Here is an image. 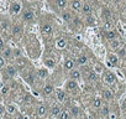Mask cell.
I'll list each match as a JSON object with an SVG mask.
<instances>
[{
    "label": "cell",
    "instance_id": "13",
    "mask_svg": "<svg viewBox=\"0 0 126 119\" xmlns=\"http://www.w3.org/2000/svg\"><path fill=\"white\" fill-rule=\"evenodd\" d=\"M36 75H37V77H38L40 79H45V78L48 77L49 73H48V70H47V68H40V70H37Z\"/></svg>",
    "mask_w": 126,
    "mask_h": 119
},
{
    "label": "cell",
    "instance_id": "28",
    "mask_svg": "<svg viewBox=\"0 0 126 119\" xmlns=\"http://www.w3.org/2000/svg\"><path fill=\"white\" fill-rule=\"evenodd\" d=\"M61 107L59 105H57V104H54V105H52V108H51V114L52 115H54V117H57L59 113H61Z\"/></svg>",
    "mask_w": 126,
    "mask_h": 119
},
{
    "label": "cell",
    "instance_id": "26",
    "mask_svg": "<svg viewBox=\"0 0 126 119\" xmlns=\"http://www.w3.org/2000/svg\"><path fill=\"white\" fill-rule=\"evenodd\" d=\"M101 18L104 19V21L105 20H111V13H110V10L109 9H104L101 11Z\"/></svg>",
    "mask_w": 126,
    "mask_h": 119
},
{
    "label": "cell",
    "instance_id": "25",
    "mask_svg": "<svg viewBox=\"0 0 126 119\" xmlns=\"http://www.w3.org/2000/svg\"><path fill=\"white\" fill-rule=\"evenodd\" d=\"M103 29L105 31H109V30H112L114 29V24H112V20H105L104 24H103Z\"/></svg>",
    "mask_w": 126,
    "mask_h": 119
},
{
    "label": "cell",
    "instance_id": "47",
    "mask_svg": "<svg viewBox=\"0 0 126 119\" xmlns=\"http://www.w3.org/2000/svg\"><path fill=\"white\" fill-rule=\"evenodd\" d=\"M124 10H125V11H126V5H125V8H124Z\"/></svg>",
    "mask_w": 126,
    "mask_h": 119
},
{
    "label": "cell",
    "instance_id": "12",
    "mask_svg": "<svg viewBox=\"0 0 126 119\" xmlns=\"http://www.w3.org/2000/svg\"><path fill=\"white\" fill-rule=\"evenodd\" d=\"M82 1L80 0H72L71 1V8H72V10H74V11H80V9H82Z\"/></svg>",
    "mask_w": 126,
    "mask_h": 119
},
{
    "label": "cell",
    "instance_id": "3",
    "mask_svg": "<svg viewBox=\"0 0 126 119\" xmlns=\"http://www.w3.org/2000/svg\"><path fill=\"white\" fill-rule=\"evenodd\" d=\"M109 46H110V48H111V50L117 51L119 48H121V47H122V41H121V39H120V37H115V39H112V40H110V41H109Z\"/></svg>",
    "mask_w": 126,
    "mask_h": 119
},
{
    "label": "cell",
    "instance_id": "39",
    "mask_svg": "<svg viewBox=\"0 0 126 119\" xmlns=\"http://www.w3.org/2000/svg\"><path fill=\"white\" fill-rule=\"evenodd\" d=\"M71 113H72L74 117H77V115L79 114V109H78L77 107H73V108H71Z\"/></svg>",
    "mask_w": 126,
    "mask_h": 119
},
{
    "label": "cell",
    "instance_id": "31",
    "mask_svg": "<svg viewBox=\"0 0 126 119\" xmlns=\"http://www.w3.org/2000/svg\"><path fill=\"white\" fill-rule=\"evenodd\" d=\"M21 31H22V27H21L20 25H14V26L11 27L13 35H19V34H21Z\"/></svg>",
    "mask_w": 126,
    "mask_h": 119
},
{
    "label": "cell",
    "instance_id": "8",
    "mask_svg": "<svg viewBox=\"0 0 126 119\" xmlns=\"http://www.w3.org/2000/svg\"><path fill=\"white\" fill-rule=\"evenodd\" d=\"M62 20L64 22H71L73 20V14L71 10H62Z\"/></svg>",
    "mask_w": 126,
    "mask_h": 119
},
{
    "label": "cell",
    "instance_id": "42",
    "mask_svg": "<svg viewBox=\"0 0 126 119\" xmlns=\"http://www.w3.org/2000/svg\"><path fill=\"white\" fill-rule=\"evenodd\" d=\"M4 47H5V41H4V39L0 37V50H3Z\"/></svg>",
    "mask_w": 126,
    "mask_h": 119
},
{
    "label": "cell",
    "instance_id": "29",
    "mask_svg": "<svg viewBox=\"0 0 126 119\" xmlns=\"http://www.w3.org/2000/svg\"><path fill=\"white\" fill-rule=\"evenodd\" d=\"M57 117H58V119H71V114L67 110H61V113Z\"/></svg>",
    "mask_w": 126,
    "mask_h": 119
},
{
    "label": "cell",
    "instance_id": "16",
    "mask_svg": "<svg viewBox=\"0 0 126 119\" xmlns=\"http://www.w3.org/2000/svg\"><path fill=\"white\" fill-rule=\"evenodd\" d=\"M74 65H76L74 60H72V58H67L66 61H64V70L71 71V70H73V68H74Z\"/></svg>",
    "mask_w": 126,
    "mask_h": 119
},
{
    "label": "cell",
    "instance_id": "2",
    "mask_svg": "<svg viewBox=\"0 0 126 119\" xmlns=\"http://www.w3.org/2000/svg\"><path fill=\"white\" fill-rule=\"evenodd\" d=\"M103 79H104V82H105L106 84H109V86H114V84L117 82V78H116L115 73L111 72V71L105 72L104 76H103Z\"/></svg>",
    "mask_w": 126,
    "mask_h": 119
},
{
    "label": "cell",
    "instance_id": "35",
    "mask_svg": "<svg viewBox=\"0 0 126 119\" xmlns=\"http://www.w3.org/2000/svg\"><path fill=\"white\" fill-rule=\"evenodd\" d=\"M9 91H10V87H9L8 84H4V86L0 87V92H1L3 96H6V94L9 93Z\"/></svg>",
    "mask_w": 126,
    "mask_h": 119
},
{
    "label": "cell",
    "instance_id": "14",
    "mask_svg": "<svg viewBox=\"0 0 126 119\" xmlns=\"http://www.w3.org/2000/svg\"><path fill=\"white\" fill-rule=\"evenodd\" d=\"M15 67H19V68H24L26 65H27V60L24 58V57H17L16 61H15Z\"/></svg>",
    "mask_w": 126,
    "mask_h": 119
},
{
    "label": "cell",
    "instance_id": "48",
    "mask_svg": "<svg viewBox=\"0 0 126 119\" xmlns=\"http://www.w3.org/2000/svg\"><path fill=\"white\" fill-rule=\"evenodd\" d=\"M0 119H1V115H0Z\"/></svg>",
    "mask_w": 126,
    "mask_h": 119
},
{
    "label": "cell",
    "instance_id": "24",
    "mask_svg": "<svg viewBox=\"0 0 126 119\" xmlns=\"http://www.w3.org/2000/svg\"><path fill=\"white\" fill-rule=\"evenodd\" d=\"M56 5L59 10H64L67 8L68 3H67V0H56Z\"/></svg>",
    "mask_w": 126,
    "mask_h": 119
},
{
    "label": "cell",
    "instance_id": "5",
    "mask_svg": "<svg viewBox=\"0 0 126 119\" xmlns=\"http://www.w3.org/2000/svg\"><path fill=\"white\" fill-rule=\"evenodd\" d=\"M108 62H109L110 66L117 67L119 66V56L116 53H109L108 55Z\"/></svg>",
    "mask_w": 126,
    "mask_h": 119
},
{
    "label": "cell",
    "instance_id": "17",
    "mask_svg": "<svg viewBox=\"0 0 126 119\" xmlns=\"http://www.w3.org/2000/svg\"><path fill=\"white\" fill-rule=\"evenodd\" d=\"M1 56L5 58V60H8V58H10V57H13V50L10 48V47H4L3 48V52H1Z\"/></svg>",
    "mask_w": 126,
    "mask_h": 119
},
{
    "label": "cell",
    "instance_id": "37",
    "mask_svg": "<svg viewBox=\"0 0 126 119\" xmlns=\"http://www.w3.org/2000/svg\"><path fill=\"white\" fill-rule=\"evenodd\" d=\"M0 26H1L3 31H8V30H10V25H9V22H8L6 20H4L1 24H0Z\"/></svg>",
    "mask_w": 126,
    "mask_h": 119
},
{
    "label": "cell",
    "instance_id": "9",
    "mask_svg": "<svg viewBox=\"0 0 126 119\" xmlns=\"http://www.w3.org/2000/svg\"><path fill=\"white\" fill-rule=\"evenodd\" d=\"M80 13H83L84 15H90V14H93V6L89 3H84V4H82Z\"/></svg>",
    "mask_w": 126,
    "mask_h": 119
},
{
    "label": "cell",
    "instance_id": "36",
    "mask_svg": "<svg viewBox=\"0 0 126 119\" xmlns=\"http://www.w3.org/2000/svg\"><path fill=\"white\" fill-rule=\"evenodd\" d=\"M45 65L47 67H54L56 62H54V60H52V58H46L45 60Z\"/></svg>",
    "mask_w": 126,
    "mask_h": 119
},
{
    "label": "cell",
    "instance_id": "7",
    "mask_svg": "<svg viewBox=\"0 0 126 119\" xmlns=\"http://www.w3.org/2000/svg\"><path fill=\"white\" fill-rule=\"evenodd\" d=\"M66 89L68 92H76L78 89V81H74V79H69L66 84Z\"/></svg>",
    "mask_w": 126,
    "mask_h": 119
},
{
    "label": "cell",
    "instance_id": "30",
    "mask_svg": "<svg viewBox=\"0 0 126 119\" xmlns=\"http://www.w3.org/2000/svg\"><path fill=\"white\" fill-rule=\"evenodd\" d=\"M87 62H88V58H87V56H79V57L77 58V63H78V65H80V66L87 65Z\"/></svg>",
    "mask_w": 126,
    "mask_h": 119
},
{
    "label": "cell",
    "instance_id": "33",
    "mask_svg": "<svg viewBox=\"0 0 126 119\" xmlns=\"http://www.w3.org/2000/svg\"><path fill=\"white\" fill-rule=\"evenodd\" d=\"M66 45H67V40H66V39H59V40H57V47H58V48L66 47Z\"/></svg>",
    "mask_w": 126,
    "mask_h": 119
},
{
    "label": "cell",
    "instance_id": "45",
    "mask_svg": "<svg viewBox=\"0 0 126 119\" xmlns=\"http://www.w3.org/2000/svg\"><path fill=\"white\" fill-rule=\"evenodd\" d=\"M124 66H125V70H126V58H125V62H124Z\"/></svg>",
    "mask_w": 126,
    "mask_h": 119
},
{
    "label": "cell",
    "instance_id": "20",
    "mask_svg": "<svg viewBox=\"0 0 126 119\" xmlns=\"http://www.w3.org/2000/svg\"><path fill=\"white\" fill-rule=\"evenodd\" d=\"M85 21H87V24H88L89 26H95V25L98 24V21H96V19H95V16H94L93 14H90V15H87V19H85Z\"/></svg>",
    "mask_w": 126,
    "mask_h": 119
},
{
    "label": "cell",
    "instance_id": "18",
    "mask_svg": "<svg viewBox=\"0 0 126 119\" xmlns=\"http://www.w3.org/2000/svg\"><path fill=\"white\" fill-rule=\"evenodd\" d=\"M101 105H103V99H101L100 97H96V98L93 99L92 107H93L94 109H99V108H101Z\"/></svg>",
    "mask_w": 126,
    "mask_h": 119
},
{
    "label": "cell",
    "instance_id": "34",
    "mask_svg": "<svg viewBox=\"0 0 126 119\" xmlns=\"http://www.w3.org/2000/svg\"><path fill=\"white\" fill-rule=\"evenodd\" d=\"M110 113V108H109V105H101V115L103 117H106L108 114Z\"/></svg>",
    "mask_w": 126,
    "mask_h": 119
},
{
    "label": "cell",
    "instance_id": "41",
    "mask_svg": "<svg viewBox=\"0 0 126 119\" xmlns=\"http://www.w3.org/2000/svg\"><path fill=\"white\" fill-rule=\"evenodd\" d=\"M5 113H6V107H4L3 104H0V115L3 117Z\"/></svg>",
    "mask_w": 126,
    "mask_h": 119
},
{
    "label": "cell",
    "instance_id": "19",
    "mask_svg": "<svg viewBox=\"0 0 126 119\" xmlns=\"http://www.w3.org/2000/svg\"><path fill=\"white\" fill-rule=\"evenodd\" d=\"M57 99H58V102H61V103H63V102H66L67 100V93L64 92V91H57Z\"/></svg>",
    "mask_w": 126,
    "mask_h": 119
},
{
    "label": "cell",
    "instance_id": "43",
    "mask_svg": "<svg viewBox=\"0 0 126 119\" xmlns=\"http://www.w3.org/2000/svg\"><path fill=\"white\" fill-rule=\"evenodd\" d=\"M15 119H26V117H22V115H20V114H19V115H16V118H15Z\"/></svg>",
    "mask_w": 126,
    "mask_h": 119
},
{
    "label": "cell",
    "instance_id": "15",
    "mask_svg": "<svg viewBox=\"0 0 126 119\" xmlns=\"http://www.w3.org/2000/svg\"><path fill=\"white\" fill-rule=\"evenodd\" d=\"M103 99H105V100H108V102L112 100V99H114V93H112L110 89H104V91H103Z\"/></svg>",
    "mask_w": 126,
    "mask_h": 119
},
{
    "label": "cell",
    "instance_id": "44",
    "mask_svg": "<svg viewBox=\"0 0 126 119\" xmlns=\"http://www.w3.org/2000/svg\"><path fill=\"white\" fill-rule=\"evenodd\" d=\"M3 21H4V18H3V15H1V14H0V24H1Z\"/></svg>",
    "mask_w": 126,
    "mask_h": 119
},
{
    "label": "cell",
    "instance_id": "38",
    "mask_svg": "<svg viewBox=\"0 0 126 119\" xmlns=\"http://www.w3.org/2000/svg\"><path fill=\"white\" fill-rule=\"evenodd\" d=\"M5 65H6V60H5L1 55H0V68H3Z\"/></svg>",
    "mask_w": 126,
    "mask_h": 119
},
{
    "label": "cell",
    "instance_id": "21",
    "mask_svg": "<svg viewBox=\"0 0 126 119\" xmlns=\"http://www.w3.org/2000/svg\"><path fill=\"white\" fill-rule=\"evenodd\" d=\"M37 115L40 117V118H42V117H45L46 114H47V107L46 105H43V104H41V105H38V108H37Z\"/></svg>",
    "mask_w": 126,
    "mask_h": 119
},
{
    "label": "cell",
    "instance_id": "27",
    "mask_svg": "<svg viewBox=\"0 0 126 119\" xmlns=\"http://www.w3.org/2000/svg\"><path fill=\"white\" fill-rule=\"evenodd\" d=\"M16 112H17V109H16V107H15L14 104H9V105H6V113H8V114L14 115V114H16Z\"/></svg>",
    "mask_w": 126,
    "mask_h": 119
},
{
    "label": "cell",
    "instance_id": "23",
    "mask_svg": "<svg viewBox=\"0 0 126 119\" xmlns=\"http://www.w3.org/2000/svg\"><path fill=\"white\" fill-rule=\"evenodd\" d=\"M53 91H54V87H53V84H46L45 87H43V89H42V92H43V94H46V96H49V94H52L53 93Z\"/></svg>",
    "mask_w": 126,
    "mask_h": 119
},
{
    "label": "cell",
    "instance_id": "4",
    "mask_svg": "<svg viewBox=\"0 0 126 119\" xmlns=\"http://www.w3.org/2000/svg\"><path fill=\"white\" fill-rule=\"evenodd\" d=\"M41 34L43 36H51L53 34V27L51 24H43L41 25Z\"/></svg>",
    "mask_w": 126,
    "mask_h": 119
},
{
    "label": "cell",
    "instance_id": "32",
    "mask_svg": "<svg viewBox=\"0 0 126 119\" xmlns=\"http://www.w3.org/2000/svg\"><path fill=\"white\" fill-rule=\"evenodd\" d=\"M116 52H117L116 55L119 56V58H126V48H125V47H121V48H119Z\"/></svg>",
    "mask_w": 126,
    "mask_h": 119
},
{
    "label": "cell",
    "instance_id": "6",
    "mask_svg": "<svg viewBox=\"0 0 126 119\" xmlns=\"http://www.w3.org/2000/svg\"><path fill=\"white\" fill-rule=\"evenodd\" d=\"M22 20H24L25 22H32V21L35 20V14H33V11H31V10H25V11L22 13Z\"/></svg>",
    "mask_w": 126,
    "mask_h": 119
},
{
    "label": "cell",
    "instance_id": "1",
    "mask_svg": "<svg viewBox=\"0 0 126 119\" xmlns=\"http://www.w3.org/2000/svg\"><path fill=\"white\" fill-rule=\"evenodd\" d=\"M22 10V5L20 1H17V0H14V1L10 3V6H9V11L11 15H19Z\"/></svg>",
    "mask_w": 126,
    "mask_h": 119
},
{
    "label": "cell",
    "instance_id": "10",
    "mask_svg": "<svg viewBox=\"0 0 126 119\" xmlns=\"http://www.w3.org/2000/svg\"><path fill=\"white\" fill-rule=\"evenodd\" d=\"M69 76H71V79H74V81H79L82 78V72L77 68H73L69 71Z\"/></svg>",
    "mask_w": 126,
    "mask_h": 119
},
{
    "label": "cell",
    "instance_id": "46",
    "mask_svg": "<svg viewBox=\"0 0 126 119\" xmlns=\"http://www.w3.org/2000/svg\"><path fill=\"white\" fill-rule=\"evenodd\" d=\"M124 76H125V78H126V70L124 71Z\"/></svg>",
    "mask_w": 126,
    "mask_h": 119
},
{
    "label": "cell",
    "instance_id": "49",
    "mask_svg": "<svg viewBox=\"0 0 126 119\" xmlns=\"http://www.w3.org/2000/svg\"><path fill=\"white\" fill-rule=\"evenodd\" d=\"M83 119H87V118H83Z\"/></svg>",
    "mask_w": 126,
    "mask_h": 119
},
{
    "label": "cell",
    "instance_id": "40",
    "mask_svg": "<svg viewBox=\"0 0 126 119\" xmlns=\"http://www.w3.org/2000/svg\"><path fill=\"white\" fill-rule=\"evenodd\" d=\"M95 78H96L95 72H90V73H89V76H88V79H89V81H95Z\"/></svg>",
    "mask_w": 126,
    "mask_h": 119
},
{
    "label": "cell",
    "instance_id": "22",
    "mask_svg": "<svg viewBox=\"0 0 126 119\" xmlns=\"http://www.w3.org/2000/svg\"><path fill=\"white\" fill-rule=\"evenodd\" d=\"M105 37L110 41V40H112V39H115V37H119V35H117V32L112 29V30H109V31H105Z\"/></svg>",
    "mask_w": 126,
    "mask_h": 119
},
{
    "label": "cell",
    "instance_id": "11",
    "mask_svg": "<svg viewBox=\"0 0 126 119\" xmlns=\"http://www.w3.org/2000/svg\"><path fill=\"white\" fill-rule=\"evenodd\" d=\"M5 71H6L8 76H9V77H11V78H14V77L17 75V70H16V67H15V66H13V65H8Z\"/></svg>",
    "mask_w": 126,
    "mask_h": 119
}]
</instances>
